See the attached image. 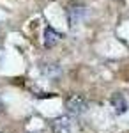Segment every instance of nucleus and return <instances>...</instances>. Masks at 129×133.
Masks as SVG:
<instances>
[{"label": "nucleus", "instance_id": "39448f33", "mask_svg": "<svg viewBox=\"0 0 129 133\" xmlns=\"http://www.w3.org/2000/svg\"><path fill=\"white\" fill-rule=\"evenodd\" d=\"M111 107H113V110H115V114H119V115H122V114L127 112V99L122 96V94H113L111 96Z\"/></svg>", "mask_w": 129, "mask_h": 133}, {"label": "nucleus", "instance_id": "f257e3e1", "mask_svg": "<svg viewBox=\"0 0 129 133\" xmlns=\"http://www.w3.org/2000/svg\"><path fill=\"white\" fill-rule=\"evenodd\" d=\"M64 107H66L67 114H71V115H81V114L87 112L89 101H87L81 94H69V96L64 99Z\"/></svg>", "mask_w": 129, "mask_h": 133}, {"label": "nucleus", "instance_id": "20e7f679", "mask_svg": "<svg viewBox=\"0 0 129 133\" xmlns=\"http://www.w3.org/2000/svg\"><path fill=\"white\" fill-rule=\"evenodd\" d=\"M60 39V34L55 29H51V27H46L44 29V36H42V44L46 46V48H53Z\"/></svg>", "mask_w": 129, "mask_h": 133}, {"label": "nucleus", "instance_id": "f03ea898", "mask_svg": "<svg viewBox=\"0 0 129 133\" xmlns=\"http://www.w3.org/2000/svg\"><path fill=\"white\" fill-rule=\"evenodd\" d=\"M53 133H74V123L71 115H60L51 123Z\"/></svg>", "mask_w": 129, "mask_h": 133}, {"label": "nucleus", "instance_id": "7ed1b4c3", "mask_svg": "<svg viewBox=\"0 0 129 133\" xmlns=\"http://www.w3.org/2000/svg\"><path fill=\"white\" fill-rule=\"evenodd\" d=\"M87 12V7L83 5H78V4H73L67 7V18H69V25H76Z\"/></svg>", "mask_w": 129, "mask_h": 133}, {"label": "nucleus", "instance_id": "423d86ee", "mask_svg": "<svg viewBox=\"0 0 129 133\" xmlns=\"http://www.w3.org/2000/svg\"><path fill=\"white\" fill-rule=\"evenodd\" d=\"M0 110H2V103H0Z\"/></svg>", "mask_w": 129, "mask_h": 133}]
</instances>
